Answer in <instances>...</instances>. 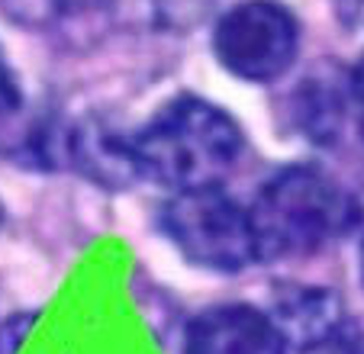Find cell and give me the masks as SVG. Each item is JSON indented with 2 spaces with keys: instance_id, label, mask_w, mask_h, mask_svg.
Returning a JSON list of instances; mask_svg holds the SVG:
<instances>
[{
  "instance_id": "obj_1",
  "label": "cell",
  "mask_w": 364,
  "mask_h": 354,
  "mask_svg": "<svg viewBox=\"0 0 364 354\" xmlns=\"http://www.w3.org/2000/svg\"><path fill=\"white\" fill-rule=\"evenodd\" d=\"M139 181L168 193L226 187L248 151L242 123L223 103L181 90L129 132Z\"/></svg>"
},
{
  "instance_id": "obj_2",
  "label": "cell",
  "mask_w": 364,
  "mask_h": 354,
  "mask_svg": "<svg viewBox=\"0 0 364 354\" xmlns=\"http://www.w3.org/2000/svg\"><path fill=\"white\" fill-rule=\"evenodd\" d=\"M245 206L258 264L313 258L364 225V197L313 161L271 171Z\"/></svg>"
},
{
  "instance_id": "obj_3",
  "label": "cell",
  "mask_w": 364,
  "mask_h": 354,
  "mask_svg": "<svg viewBox=\"0 0 364 354\" xmlns=\"http://www.w3.org/2000/svg\"><path fill=\"white\" fill-rule=\"evenodd\" d=\"M159 232L197 271L235 277L258 264L248 206L226 187L168 193L159 210Z\"/></svg>"
},
{
  "instance_id": "obj_4",
  "label": "cell",
  "mask_w": 364,
  "mask_h": 354,
  "mask_svg": "<svg viewBox=\"0 0 364 354\" xmlns=\"http://www.w3.org/2000/svg\"><path fill=\"white\" fill-rule=\"evenodd\" d=\"M303 23L284 0H235L213 23L210 52L242 84H277L300 62Z\"/></svg>"
},
{
  "instance_id": "obj_5",
  "label": "cell",
  "mask_w": 364,
  "mask_h": 354,
  "mask_svg": "<svg viewBox=\"0 0 364 354\" xmlns=\"http://www.w3.org/2000/svg\"><path fill=\"white\" fill-rule=\"evenodd\" d=\"M184 354H290L277 322L255 303H213L184 326Z\"/></svg>"
},
{
  "instance_id": "obj_6",
  "label": "cell",
  "mask_w": 364,
  "mask_h": 354,
  "mask_svg": "<svg viewBox=\"0 0 364 354\" xmlns=\"http://www.w3.org/2000/svg\"><path fill=\"white\" fill-rule=\"evenodd\" d=\"M281 119L290 136L313 149H336L348 132V100H345V65L319 62L300 77L284 97Z\"/></svg>"
},
{
  "instance_id": "obj_7",
  "label": "cell",
  "mask_w": 364,
  "mask_h": 354,
  "mask_svg": "<svg viewBox=\"0 0 364 354\" xmlns=\"http://www.w3.org/2000/svg\"><path fill=\"white\" fill-rule=\"evenodd\" d=\"M65 164L107 191H126L139 184L129 132L117 129L103 116H81L65 126Z\"/></svg>"
},
{
  "instance_id": "obj_8",
  "label": "cell",
  "mask_w": 364,
  "mask_h": 354,
  "mask_svg": "<svg viewBox=\"0 0 364 354\" xmlns=\"http://www.w3.org/2000/svg\"><path fill=\"white\" fill-rule=\"evenodd\" d=\"M290 354H323L348 326L345 303L329 286H287L268 309Z\"/></svg>"
},
{
  "instance_id": "obj_9",
  "label": "cell",
  "mask_w": 364,
  "mask_h": 354,
  "mask_svg": "<svg viewBox=\"0 0 364 354\" xmlns=\"http://www.w3.org/2000/svg\"><path fill=\"white\" fill-rule=\"evenodd\" d=\"M0 7L20 26L46 29L52 23L65 20L75 7V0H0Z\"/></svg>"
},
{
  "instance_id": "obj_10",
  "label": "cell",
  "mask_w": 364,
  "mask_h": 354,
  "mask_svg": "<svg viewBox=\"0 0 364 354\" xmlns=\"http://www.w3.org/2000/svg\"><path fill=\"white\" fill-rule=\"evenodd\" d=\"M23 107H26L23 84L16 77V71L10 68L4 48H0V145H7V139L14 136V126L20 123Z\"/></svg>"
},
{
  "instance_id": "obj_11",
  "label": "cell",
  "mask_w": 364,
  "mask_h": 354,
  "mask_svg": "<svg viewBox=\"0 0 364 354\" xmlns=\"http://www.w3.org/2000/svg\"><path fill=\"white\" fill-rule=\"evenodd\" d=\"M345 100H348V129L364 145V52L345 65Z\"/></svg>"
},
{
  "instance_id": "obj_12",
  "label": "cell",
  "mask_w": 364,
  "mask_h": 354,
  "mask_svg": "<svg viewBox=\"0 0 364 354\" xmlns=\"http://www.w3.org/2000/svg\"><path fill=\"white\" fill-rule=\"evenodd\" d=\"M39 313H14L0 322V354H20L23 341L29 338Z\"/></svg>"
},
{
  "instance_id": "obj_13",
  "label": "cell",
  "mask_w": 364,
  "mask_h": 354,
  "mask_svg": "<svg viewBox=\"0 0 364 354\" xmlns=\"http://www.w3.org/2000/svg\"><path fill=\"white\" fill-rule=\"evenodd\" d=\"M323 354H364V328L355 326V322H348L345 332L338 335Z\"/></svg>"
},
{
  "instance_id": "obj_14",
  "label": "cell",
  "mask_w": 364,
  "mask_h": 354,
  "mask_svg": "<svg viewBox=\"0 0 364 354\" xmlns=\"http://www.w3.org/2000/svg\"><path fill=\"white\" fill-rule=\"evenodd\" d=\"M345 14H348V20L355 26L364 29V0H345Z\"/></svg>"
},
{
  "instance_id": "obj_15",
  "label": "cell",
  "mask_w": 364,
  "mask_h": 354,
  "mask_svg": "<svg viewBox=\"0 0 364 354\" xmlns=\"http://www.w3.org/2000/svg\"><path fill=\"white\" fill-rule=\"evenodd\" d=\"M361 284H364V245H361Z\"/></svg>"
},
{
  "instance_id": "obj_16",
  "label": "cell",
  "mask_w": 364,
  "mask_h": 354,
  "mask_svg": "<svg viewBox=\"0 0 364 354\" xmlns=\"http://www.w3.org/2000/svg\"><path fill=\"white\" fill-rule=\"evenodd\" d=\"M0 229H4V203H0Z\"/></svg>"
}]
</instances>
